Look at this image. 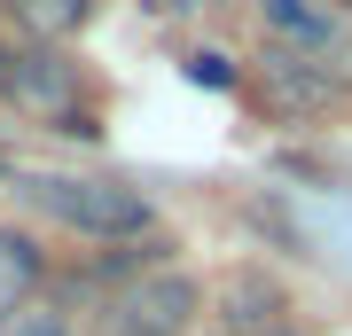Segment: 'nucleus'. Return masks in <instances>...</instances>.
I'll return each instance as SVG.
<instances>
[{
	"label": "nucleus",
	"instance_id": "f257e3e1",
	"mask_svg": "<svg viewBox=\"0 0 352 336\" xmlns=\"http://www.w3.org/2000/svg\"><path fill=\"white\" fill-rule=\"evenodd\" d=\"M24 196H32L55 227L94 235V243H133V235L157 227V203L141 196L133 180H110V172H47V180H32Z\"/></svg>",
	"mask_w": 352,
	"mask_h": 336
},
{
	"label": "nucleus",
	"instance_id": "7ed1b4c3",
	"mask_svg": "<svg viewBox=\"0 0 352 336\" xmlns=\"http://www.w3.org/2000/svg\"><path fill=\"white\" fill-rule=\"evenodd\" d=\"M0 102H16L24 117H47V125H71L78 117V63H63L55 47H0Z\"/></svg>",
	"mask_w": 352,
	"mask_h": 336
},
{
	"label": "nucleus",
	"instance_id": "0eeeda50",
	"mask_svg": "<svg viewBox=\"0 0 352 336\" xmlns=\"http://www.w3.org/2000/svg\"><path fill=\"white\" fill-rule=\"evenodd\" d=\"M0 8H8V0H0Z\"/></svg>",
	"mask_w": 352,
	"mask_h": 336
},
{
	"label": "nucleus",
	"instance_id": "39448f33",
	"mask_svg": "<svg viewBox=\"0 0 352 336\" xmlns=\"http://www.w3.org/2000/svg\"><path fill=\"white\" fill-rule=\"evenodd\" d=\"M0 336H71V313L55 298H16L0 313Z\"/></svg>",
	"mask_w": 352,
	"mask_h": 336
},
{
	"label": "nucleus",
	"instance_id": "20e7f679",
	"mask_svg": "<svg viewBox=\"0 0 352 336\" xmlns=\"http://www.w3.org/2000/svg\"><path fill=\"white\" fill-rule=\"evenodd\" d=\"M8 16H16V32H24V39L55 47V39H71V32L94 16V0H8Z\"/></svg>",
	"mask_w": 352,
	"mask_h": 336
},
{
	"label": "nucleus",
	"instance_id": "f03ea898",
	"mask_svg": "<svg viewBox=\"0 0 352 336\" xmlns=\"http://www.w3.org/2000/svg\"><path fill=\"white\" fill-rule=\"evenodd\" d=\"M196 305L204 289L173 266H149V274H126L87 313V336H188L196 328Z\"/></svg>",
	"mask_w": 352,
	"mask_h": 336
},
{
	"label": "nucleus",
	"instance_id": "423d86ee",
	"mask_svg": "<svg viewBox=\"0 0 352 336\" xmlns=\"http://www.w3.org/2000/svg\"><path fill=\"white\" fill-rule=\"evenodd\" d=\"M305 8H321V16H337V8H352V0H305Z\"/></svg>",
	"mask_w": 352,
	"mask_h": 336
}]
</instances>
